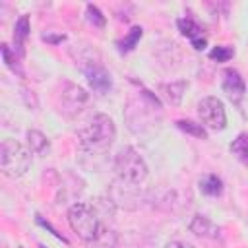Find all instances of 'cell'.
Segmentation results:
<instances>
[{
	"instance_id": "1",
	"label": "cell",
	"mask_w": 248,
	"mask_h": 248,
	"mask_svg": "<svg viewBox=\"0 0 248 248\" xmlns=\"http://www.w3.org/2000/svg\"><path fill=\"white\" fill-rule=\"evenodd\" d=\"M78 138L85 151L105 153L110 149L116 138V128H114L112 118H108L107 114H95L93 120L85 128L78 130Z\"/></svg>"
},
{
	"instance_id": "2",
	"label": "cell",
	"mask_w": 248,
	"mask_h": 248,
	"mask_svg": "<svg viewBox=\"0 0 248 248\" xmlns=\"http://www.w3.org/2000/svg\"><path fill=\"white\" fill-rule=\"evenodd\" d=\"M68 223H70L72 231L81 240H85V242L95 240L107 229V225L101 221L97 209L91 203H85V202L76 203V205L70 207V211H68Z\"/></svg>"
},
{
	"instance_id": "3",
	"label": "cell",
	"mask_w": 248,
	"mask_h": 248,
	"mask_svg": "<svg viewBox=\"0 0 248 248\" xmlns=\"http://www.w3.org/2000/svg\"><path fill=\"white\" fill-rule=\"evenodd\" d=\"M31 167V149L16 140H4L0 145V170L8 178H17Z\"/></svg>"
},
{
	"instance_id": "4",
	"label": "cell",
	"mask_w": 248,
	"mask_h": 248,
	"mask_svg": "<svg viewBox=\"0 0 248 248\" xmlns=\"http://www.w3.org/2000/svg\"><path fill=\"white\" fill-rule=\"evenodd\" d=\"M114 170H116V176L124 184H132V186L140 184L147 176V165H145V161L130 145L122 147L116 153V157H114Z\"/></svg>"
},
{
	"instance_id": "5",
	"label": "cell",
	"mask_w": 248,
	"mask_h": 248,
	"mask_svg": "<svg viewBox=\"0 0 248 248\" xmlns=\"http://www.w3.org/2000/svg\"><path fill=\"white\" fill-rule=\"evenodd\" d=\"M198 112H200L202 122L211 130H223L227 124L225 107H223L221 99H217V97H203L198 103Z\"/></svg>"
},
{
	"instance_id": "6",
	"label": "cell",
	"mask_w": 248,
	"mask_h": 248,
	"mask_svg": "<svg viewBox=\"0 0 248 248\" xmlns=\"http://www.w3.org/2000/svg\"><path fill=\"white\" fill-rule=\"evenodd\" d=\"M83 74H85V78H87L91 89H93L95 93H99V95L107 93V91L110 89V85H112L110 74H108L101 64H97V62L85 64V66H83Z\"/></svg>"
},
{
	"instance_id": "7",
	"label": "cell",
	"mask_w": 248,
	"mask_h": 248,
	"mask_svg": "<svg viewBox=\"0 0 248 248\" xmlns=\"http://www.w3.org/2000/svg\"><path fill=\"white\" fill-rule=\"evenodd\" d=\"M89 95L79 87V85H74V83H66V89L62 91V105L66 107V112L68 114H76L83 108V105L87 103Z\"/></svg>"
},
{
	"instance_id": "8",
	"label": "cell",
	"mask_w": 248,
	"mask_h": 248,
	"mask_svg": "<svg viewBox=\"0 0 248 248\" xmlns=\"http://www.w3.org/2000/svg\"><path fill=\"white\" fill-rule=\"evenodd\" d=\"M223 76H225V78H223V91L227 93V97H229L231 101L238 103V101L244 97V91H246V85H244L242 76H240L236 70H232V68L225 70Z\"/></svg>"
},
{
	"instance_id": "9",
	"label": "cell",
	"mask_w": 248,
	"mask_h": 248,
	"mask_svg": "<svg viewBox=\"0 0 248 248\" xmlns=\"http://www.w3.org/2000/svg\"><path fill=\"white\" fill-rule=\"evenodd\" d=\"M178 29H180V33H182L184 37H188V39L192 41V45H194L196 50L205 48L207 39H205V35H203V29H202L194 19H190V17H180V19H178Z\"/></svg>"
},
{
	"instance_id": "10",
	"label": "cell",
	"mask_w": 248,
	"mask_h": 248,
	"mask_svg": "<svg viewBox=\"0 0 248 248\" xmlns=\"http://www.w3.org/2000/svg\"><path fill=\"white\" fill-rule=\"evenodd\" d=\"M186 81H170V83H161L159 85V93L165 97L167 103L170 105H180L184 89H186Z\"/></svg>"
},
{
	"instance_id": "11",
	"label": "cell",
	"mask_w": 248,
	"mask_h": 248,
	"mask_svg": "<svg viewBox=\"0 0 248 248\" xmlns=\"http://www.w3.org/2000/svg\"><path fill=\"white\" fill-rule=\"evenodd\" d=\"M190 231L198 236H217V232H219L217 225L211 219H207L205 215H196L190 223Z\"/></svg>"
},
{
	"instance_id": "12",
	"label": "cell",
	"mask_w": 248,
	"mask_h": 248,
	"mask_svg": "<svg viewBox=\"0 0 248 248\" xmlns=\"http://www.w3.org/2000/svg\"><path fill=\"white\" fill-rule=\"evenodd\" d=\"M27 35H29V17L21 16L16 21V27H14V43H16V48H17L19 56H23V43H25Z\"/></svg>"
},
{
	"instance_id": "13",
	"label": "cell",
	"mask_w": 248,
	"mask_h": 248,
	"mask_svg": "<svg viewBox=\"0 0 248 248\" xmlns=\"http://www.w3.org/2000/svg\"><path fill=\"white\" fill-rule=\"evenodd\" d=\"M231 153L248 167V132H242L236 136V140H232L231 143Z\"/></svg>"
},
{
	"instance_id": "14",
	"label": "cell",
	"mask_w": 248,
	"mask_h": 248,
	"mask_svg": "<svg viewBox=\"0 0 248 248\" xmlns=\"http://www.w3.org/2000/svg\"><path fill=\"white\" fill-rule=\"evenodd\" d=\"M27 143H29L31 153H35V155H43V153L48 151V140L39 130H29L27 132Z\"/></svg>"
},
{
	"instance_id": "15",
	"label": "cell",
	"mask_w": 248,
	"mask_h": 248,
	"mask_svg": "<svg viewBox=\"0 0 248 248\" xmlns=\"http://www.w3.org/2000/svg\"><path fill=\"white\" fill-rule=\"evenodd\" d=\"M200 190L205 194V196H219L223 192V182L219 176L215 174H205L202 180H200Z\"/></svg>"
},
{
	"instance_id": "16",
	"label": "cell",
	"mask_w": 248,
	"mask_h": 248,
	"mask_svg": "<svg viewBox=\"0 0 248 248\" xmlns=\"http://www.w3.org/2000/svg\"><path fill=\"white\" fill-rule=\"evenodd\" d=\"M89 248H116V232L110 231L108 227L91 242H87Z\"/></svg>"
},
{
	"instance_id": "17",
	"label": "cell",
	"mask_w": 248,
	"mask_h": 248,
	"mask_svg": "<svg viewBox=\"0 0 248 248\" xmlns=\"http://www.w3.org/2000/svg\"><path fill=\"white\" fill-rule=\"evenodd\" d=\"M141 33H143V31H141V27H138V25H136V27H132V29H130V33H128V35L118 43L120 52H128V50H132V48L138 45V41H140Z\"/></svg>"
},
{
	"instance_id": "18",
	"label": "cell",
	"mask_w": 248,
	"mask_h": 248,
	"mask_svg": "<svg viewBox=\"0 0 248 248\" xmlns=\"http://www.w3.org/2000/svg\"><path fill=\"white\" fill-rule=\"evenodd\" d=\"M176 126H178L182 132H186V134H192V136H196V138H202V140H205V138H207V132H205V128H203L202 124H196V122H192V120H178V122H176Z\"/></svg>"
},
{
	"instance_id": "19",
	"label": "cell",
	"mask_w": 248,
	"mask_h": 248,
	"mask_svg": "<svg viewBox=\"0 0 248 248\" xmlns=\"http://www.w3.org/2000/svg\"><path fill=\"white\" fill-rule=\"evenodd\" d=\"M232 54H234V50H232L231 46H223V45L213 46V48L209 50V58H213V60H217V62H227L229 58H232Z\"/></svg>"
},
{
	"instance_id": "20",
	"label": "cell",
	"mask_w": 248,
	"mask_h": 248,
	"mask_svg": "<svg viewBox=\"0 0 248 248\" xmlns=\"http://www.w3.org/2000/svg\"><path fill=\"white\" fill-rule=\"evenodd\" d=\"M87 19L93 23V25H97V27H103L105 25V16L99 12V8L97 6H93V4H87Z\"/></svg>"
},
{
	"instance_id": "21",
	"label": "cell",
	"mask_w": 248,
	"mask_h": 248,
	"mask_svg": "<svg viewBox=\"0 0 248 248\" xmlns=\"http://www.w3.org/2000/svg\"><path fill=\"white\" fill-rule=\"evenodd\" d=\"M2 56H4V62H6V66H8V68H12L14 72H17V74L21 76L19 68L14 64V58H12V52H10V46H8V45H2Z\"/></svg>"
},
{
	"instance_id": "22",
	"label": "cell",
	"mask_w": 248,
	"mask_h": 248,
	"mask_svg": "<svg viewBox=\"0 0 248 248\" xmlns=\"http://www.w3.org/2000/svg\"><path fill=\"white\" fill-rule=\"evenodd\" d=\"M37 223H39V225H43L45 229H48V231H50V232H52V234H54L56 238H60V240H64V242H66V238H64V236H62V234H60V232L56 231V229H52V227H50V223H46V221H43L41 217H37Z\"/></svg>"
},
{
	"instance_id": "23",
	"label": "cell",
	"mask_w": 248,
	"mask_h": 248,
	"mask_svg": "<svg viewBox=\"0 0 248 248\" xmlns=\"http://www.w3.org/2000/svg\"><path fill=\"white\" fill-rule=\"evenodd\" d=\"M165 248H194V246L188 244V242H182V240H172V242H169Z\"/></svg>"
},
{
	"instance_id": "24",
	"label": "cell",
	"mask_w": 248,
	"mask_h": 248,
	"mask_svg": "<svg viewBox=\"0 0 248 248\" xmlns=\"http://www.w3.org/2000/svg\"><path fill=\"white\" fill-rule=\"evenodd\" d=\"M43 39L45 41H48V43H62L64 41V35H43Z\"/></svg>"
}]
</instances>
